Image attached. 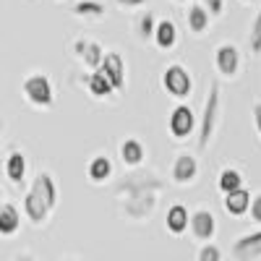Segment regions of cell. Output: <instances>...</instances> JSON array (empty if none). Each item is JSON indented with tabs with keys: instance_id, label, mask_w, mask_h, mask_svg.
Instances as JSON below:
<instances>
[{
	"instance_id": "6da1fadb",
	"label": "cell",
	"mask_w": 261,
	"mask_h": 261,
	"mask_svg": "<svg viewBox=\"0 0 261 261\" xmlns=\"http://www.w3.org/2000/svg\"><path fill=\"white\" fill-rule=\"evenodd\" d=\"M162 180H157L151 172H130L125 175V180L118 186L115 193L125 196L123 212L130 220H144L149 217V212L154 209V196L162 191Z\"/></svg>"
},
{
	"instance_id": "7a4b0ae2",
	"label": "cell",
	"mask_w": 261,
	"mask_h": 261,
	"mask_svg": "<svg viewBox=\"0 0 261 261\" xmlns=\"http://www.w3.org/2000/svg\"><path fill=\"white\" fill-rule=\"evenodd\" d=\"M220 125H222V92H220V81H212L204 110H201V125H199V149L201 151L212 144Z\"/></svg>"
},
{
	"instance_id": "3957f363",
	"label": "cell",
	"mask_w": 261,
	"mask_h": 261,
	"mask_svg": "<svg viewBox=\"0 0 261 261\" xmlns=\"http://www.w3.org/2000/svg\"><path fill=\"white\" fill-rule=\"evenodd\" d=\"M21 92H24L27 102L34 107H50L55 102V89H53V81L45 73H32L24 79L21 84Z\"/></svg>"
},
{
	"instance_id": "277c9868",
	"label": "cell",
	"mask_w": 261,
	"mask_h": 261,
	"mask_svg": "<svg viewBox=\"0 0 261 261\" xmlns=\"http://www.w3.org/2000/svg\"><path fill=\"white\" fill-rule=\"evenodd\" d=\"M162 86H165V92H167L170 97L186 99V97L191 94V89H193V79H191V73H188L186 65L172 63V65H167L165 73H162Z\"/></svg>"
},
{
	"instance_id": "5b68a950",
	"label": "cell",
	"mask_w": 261,
	"mask_h": 261,
	"mask_svg": "<svg viewBox=\"0 0 261 261\" xmlns=\"http://www.w3.org/2000/svg\"><path fill=\"white\" fill-rule=\"evenodd\" d=\"M167 128H170V134L172 139H188L193 130H196V115L188 105H178V107H172V113H170V120H167Z\"/></svg>"
},
{
	"instance_id": "8992f818",
	"label": "cell",
	"mask_w": 261,
	"mask_h": 261,
	"mask_svg": "<svg viewBox=\"0 0 261 261\" xmlns=\"http://www.w3.org/2000/svg\"><path fill=\"white\" fill-rule=\"evenodd\" d=\"M188 230H191V235L196 238V241H212L214 238V232H217V220H214V214L209 212V209H196V212H191V217H188Z\"/></svg>"
},
{
	"instance_id": "52a82bcc",
	"label": "cell",
	"mask_w": 261,
	"mask_h": 261,
	"mask_svg": "<svg viewBox=\"0 0 261 261\" xmlns=\"http://www.w3.org/2000/svg\"><path fill=\"white\" fill-rule=\"evenodd\" d=\"M214 65L225 79H235L238 71H241V50L235 45H230V42L227 45H220L214 50Z\"/></svg>"
},
{
	"instance_id": "ba28073f",
	"label": "cell",
	"mask_w": 261,
	"mask_h": 261,
	"mask_svg": "<svg viewBox=\"0 0 261 261\" xmlns=\"http://www.w3.org/2000/svg\"><path fill=\"white\" fill-rule=\"evenodd\" d=\"M235 261H253L261 258V230H253L248 235H241L230 248Z\"/></svg>"
},
{
	"instance_id": "9c48e42d",
	"label": "cell",
	"mask_w": 261,
	"mask_h": 261,
	"mask_svg": "<svg viewBox=\"0 0 261 261\" xmlns=\"http://www.w3.org/2000/svg\"><path fill=\"white\" fill-rule=\"evenodd\" d=\"M99 71L107 76V81L113 84V89L120 92L125 86V63L120 53H105L102 63H99Z\"/></svg>"
},
{
	"instance_id": "30bf717a",
	"label": "cell",
	"mask_w": 261,
	"mask_h": 261,
	"mask_svg": "<svg viewBox=\"0 0 261 261\" xmlns=\"http://www.w3.org/2000/svg\"><path fill=\"white\" fill-rule=\"evenodd\" d=\"M196 175H199V162H196L193 154H188V151H183V154L175 157V162H172V170H170V178L175 180L178 186H188L196 180Z\"/></svg>"
},
{
	"instance_id": "8fae6325",
	"label": "cell",
	"mask_w": 261,
	"mask_h": 261,
	"mask_svg": "<svg viewBox=\"0 0 261 261\" xmlns=\"http://www.w3.org/2000/svg\"><path fill=\"white\" fill-rule=\"evenodd\" d=\"M29 191H32V193H37L39 199L45 201L50 209H55V206H58V186H55V178L50 175V172H39V175L32 180Z\"/></svg>"
},
{
	"instance_id": "7c38bea8",
	"label": "cell",
	"mask_w": 261,
	"mask_h": 261,
	"mask_svg": "<svg viewBox=\"0 0 261 261\" xmlns=\"http://www.w3.org/2000/svg\"><path fill=\"white\" fill-rule=\"evenodd\" d=\"M73 53L86 63V68H89V71H97L102 58H105L102 45H99V42H92V39H76L73 42Z\"/></svg>"
},
{
	"instance_id": "4fadbf2b",
	"label": "cell",
	"mask_w": 261,
	"mask_h": 261,
	"mask_svg": "<svg viewBox=\"0 0 261 261\" xmlns=\"http://www.w3.org/2000/svg\"><path fill=\"white\" fill-rule=\"evenodd\" d=\"M50 212H53V209L42 201L37 193L27 191V196H24V214H27V220H29L32 225H45L47 217H50Z\"/></svg>"
},
{
	"instance_id": "5bb4252c",
	"label": "cell",
	"mask_w": 261,
	"mask_h": 261,
	"mask_svg": "<svg viewBox=\"0 0 261 261\" xmlns=\"http://www.w3.org/2000/svg\"><path fill=\"white\" fill-rule=\"evenodd\" d=\"M151 39H154V45L160 50H172V47L178 45V27H175V21H170V18L157 21Z\"/></svg>"
},
{
	"instance_id": "9a60e30c",
	"label": "cell",
	"mask_w": 261,
	"mask_h": 261,
	"mask_svg": "<svg viewBox=\"0 0 261 261\" xmlns=\"http://www.w3.org/2000/svg\"><path fill=\"white\" fill-rule=\"evenodd\" d=\"M251 196H253V193H251L246 186H241V188H235V191L225 193V209H227V214H232V217H243V214H248Z\"/></svg>"
},
{
	"instance_id": "2e32d148",
	"label": "cell",
	"mask_w": 261,
	"mask_h": 261,
	"mask_svg": "<svg viewBox=\"0 0 261 261\" xmlns=\"http://www.w3.org/2000/svg\"><path fill=\"white\" fill-rule=\"evenodd\" d=\"M3 170H6V178H8L13 186H21V183H24V178H27V157L21 154L18 149H13L11 154L6 157Z\"/></svg>"
},
{
	"instance_id": "e0dca14e",
	"label": "cell",
	"mask_w": 261,
	"mask_h": 261,
	"mask_svg": "<svg viewBox=\"0 0 261 261\" xmlns=\"http://www.w3.org/2000/svg\"><path fill=\"white\" fill-rule=\"evenodd\" d=\"M18 227H21V212L8 201L6 204L0 201V235L11 238V235L18 232Z\"/></svg>"
},
{
	"instance_id": "ac0fdd59",
	"label": "cell",
	"mask_w": 261,
	"mask_h": 261,
	"mask_svg": "<svg viewBox=\"0 0 261 261\" xmlns=\"http://www.w3.org/2000/svg\"><path fill=\"white\" fill-rule=\"evenodd\" d=\"M110 175H113V162L105 154L92 157V162L86 165V178H89V183H107Z\"/></svg>"
},
{
	"instance_id": "d6986e66",
	"label": "cell",
	"mask_w": 261,
	"mask_h": 261,
	"mask_svg": "<svg viewBox=\"0 0 261 261\" xmlns=\"http://www.w3.org/2000/svg\"><path fill=\"white\" fill-rule=\"evenodd\" d=\"M188 217H191V212L183 204H172L165 214V225L172 235H183L188 230Z\"/></svg>"
},
{
	"instance_id": "ffe728a7",
	"label": "cell",
	"mask_w": 261,
	"mask_h": 261,
	"mask_svg": "<svg viewBox=\"0 0 261 261\" xmlns=\"http://www.w3.org/2000/svg\"><path fill=\"white\" fill-rule=\"evenodd\" d=\"M84 84H86V89H89V94H94L97 99H105V97H110L115 89H113V84L107 81V76L97 68L92 73H86L84 76Z\"/></svg>"
},
{
	"instance_id": "44dd1931",
	"label": "cell",
	"mask_w": 261,
	"mask_h": 261,
	"mask_svg": "<svg viewBox=\"0 0 261 261\" xmlns=\"http://www.w3.org/2000/svg\"><path fill=\"white\" fill-rule=\"evenodd\" d=\"M120 160L128 165V167H139L141 162H144V144L139 141V139H125L123 144H120Z\"/></svg>"
},
{
	"instance_id": "7402d4cb",
	"label": "cell",
	"mask_w": 261,
	"mask_h": 261,
	"mask_svg": "<svg viewBox=\"0 0 261 261\" xmlns=\"http://www.w3.org/2000/svg\"><path fill=\"white\" fill-rule=\"evenodd\" d=\"M209 21H212V13L206 11V6L193 3V6L188 8V29H191L193 34H204V32L209 29Z\"/></svg>"
},
{
	"instance_id": "603a6c76",
	"label": "cell",
	"mask_w": 261,
	"mask_h": 261,
	"mask_svg": "<svg viewBox=\"0 0 261 261\" xmlns=\"http://www.w3.org/2000/svg\"><path fill=\"white\" fill-rule=\"evenodd\" d=\"M241 186H243V172L235 170V167H225L220 175H217V188H220V193H230Z\"/></svg>"
},
{
	"instance_id": "cb8c5ba5",
	"label": "cell",
	"mask_w": 261,
	"mask_h": 261,
	"mask_svg": "<svg viewBox=\"0 0 261 261\" xmlns=\"http://www.w3.org/2000/svg\"><path fill=\"white\" fill-rule=\"evenodd\" d=\"M73 13L81 18H102L105 16V6L97 3V0H81V3L73 6Z\"/></svg>"
},
{
	"instance_id": "d4e9b609",
	"label": "cell",
	"mask_w": 261,
	"mask_h": 261,
	"mask_svg": "<svg viewBox=\"0 0 261 261\" xmlns=\"http://www.w3.org/2000/svg\"><path fill=\"white\" fill-rule=\"evenodd\" d=\"M154 27H157V18H154V13H141V18H139V24H136V34L141 37V39H151V34H154Z\"/></svg>"
},
{
	"instance_id": "484cf974",
	"label": "cell",
	"mask_w": 261,
	"mask_h": 261,
	"mask_svg": "<svg viewBox=\"0 0 261 261\" xmlns=\"http://www.w3.org/2000/svg\"><path fill=\"white\" fill-rule=\"evenodd\" d=\"M248 47L253 55H261V11L256 13L253 24H251V34H248Z\"/></svg>"
},
{
	"instance_id": "4316f807",
	"label": "cell",
	"mask_w": 261,
	"mask_h": 261,
	"mask_svg": "<svg viewBox=\"0 0 261 261\" xmlns=\"http://www.w3.org/2000/svg\"><path fill=\"white\" fill-rule=\"evenodd\" d=\"M220 258H222V251L217 248L214 243H209V241L199 248V261H220Z\"/></svg>"
},
{
	"instance_id": "83f0119b",
	"label": "cell",
	"mask_w": 261,
	"mask_h": 261,
	"mask_svg": "<svg viewBox=\"0 0 261 261\" xmlns=\"http://www.w3.org/2000/svg\"><path fill=\"white\" fill-rule=\"evenodd\" d=\"M248 214H251V220L261 225V193L251 196V206H248Z\"/></svg>"
},
{
	"instance_id": "f1b7e54d",
	"label": "cell",
	"mask_w": 261,
	"mask_h": 261,
	"mask_svg": "<svg viewBox=\"0 0 261 261\" xmlns=\"http://www.w3.org/2000/svg\"><path fill=\"white\" fill-rule=\"evenodd\" d=\"M204 6L212 16H222L225 13V0H204Z\"/></svg>"
},
{
	"instance_id": "f546056e",
	"label": "cell",
	"mask_w": 261,
	"mask_h": 261,
	"mask_svg": "<svg viewBox=\"0 0 261 261\" xmlns=\"http://www.w3.org/2000/svg\"><path fill=\"white\" fill-rule=\"evenodd\" d=\"M253 125H256V134H258V139H261V102L253 105Z\"/></svg>"
},
{
	"instance_id": "4dcf8cb0",
	"label": "cell",
	"mask_w": 261,
	"mask_h": 261,
	"mask_svg": "<svg viewBox=\"0 0 261 261\" xmlns=\"http://www.w3.org/2000/svg\"><path fill=\"white\" fill-rule=\"evenodd\" d=\"M118 6H123V8H139V6H144L146 0H115Z\"/></svg>"
},
{
	"instance_id": "1f68e13d",
	"label": "cell",
	"mask_w": 261,
	"mask_h": 261,
	"mask_svg": "<svg viewBox=\"0 0 261 261\" xmlns=\"http://www.w3.org/2000/svg\"><path fill=\"white\" fill-rule=\"evenodd\" d=\"M0 134H3V120H0Z\"/></svg>"
},
{
	"instance_id": "d6a6232c",
	"label": "cell",
	"mask_w": 261,
	"mask_h": 261,
	"mask_svg": "<svg viewBox=\"0 0 261 261\" xmlns=\"http://www.w3.org/2000/svg\"><path fill=\"white\" fill-rule=\"evenodd\" d=\"M243 3H256V0H243Z\"/></svg>"
},
{
	"instance_id": "836d02e7",
	"label": "cell",
	"mask_w": 261,
	"mask_h": 261,
	"mask_svg": "<svg viewBox=\"0 0 261 261\" xmlns=\"http://www.w3.org/2000/svg\"><path fill=\"white\" fill-rule=\"evenodd\" d=\"M0 199H3V191H0Z\"/></svg>"
},
{
	"instance_id": "e575fe53",
	"label": "cell",
	"mask_w": 261,
	"mask_h": 261,
	"mask_svg": "<svg viewBox=\"0 0 261 261\" xmlns=\"http://www.w3.org/2000/svg\"><path fill=\"white\" fill-rule=\"evenodd\" d=\"M178 3H183V0H178Z\"/></svg>"
}]
</instances>
